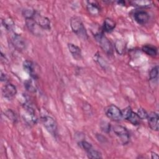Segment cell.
<instances>
[{
	"label": "cell",
	"mask_w": 159,
	"mask_h": 159,
	"mask_svg": "<svg viewBox=\"0 0 159 159\" xmlns=\"http://www.w3.org/2000/svg\"><path fill=\"white\" fill-rule=\"evenodd\" d=\"M70 26L73 32L80 39L86 40L88 39L86 30L81 19L78 17H73L70 20Z\"/></svg>",
	"instance_id": "1"
},
{
	"label": "cell",
	"mask_w": 159,
	"mask_h": 159,
	"mask_svg": "<svg viewBox=\"0 0 159 159\" xmlns=\"http://www.w3.org/2000/svg\"><path fill=\"white\" fill-rule=\"evenodd\" d=\"M94 38L101 48L108 55H112L113 48L111 42L102 33L97 32L94 34Z\"/></svg>",
	"instance_id": "2"
},
{
	"label": "cell",
	"mask_w": 159,
	"mask_h": 159,
	"mask_svg": "<svg viewBox=\"0 0 159 159\" xmlns=\"http://www.w3.org/2000/svg\"><path fill=\"white\" fill-rule=\"evenodd\" d=\"M112 130L119 139L122 144L125 145L129 143L130 140V135L129 131L125 127L120 125H116L112 127Z\"/></svg>",
	"instance_id": "3"
},
{
	"label": "cell",
	"mask_w": 159,
	"mask_h": 159,
	"mask_svg": "<svg viewBox=\"0 0 159 159\" xmlns=\"http://www.w3.org/2000/svg\"><path fill=\"white\" fill-rule=\"evenodd\" d=\"M42 122L46 130L53 136L57 135V124L55 120L48 116H45L42 118Z\"/></svg>",
	"instance_id": "4"
},
{
	"label": "cell",
	"mask_w": 159,
	"mask_h": 159,
	"mask_svg": "<svg viewBox=\"0 0 159 159\" xmlns=\"http://www.w3.org/2000/svg\"><path fill=\"white\" fill-rule=\"evenodd\" d=\"M106 116L113 121H119L122 118V111L116 106L111 104L105 109Z\"/></svg>",
	"instance_id": "5"
},
{
	"label": "cell",
	"mask_w": 159,
	"mask_h": 159,
	"mask_svg": "<svg viewBox=\"0 0 159 159\" xmlns=\"http://www.w3.org/2000/svg\"><path fill=\"white\" fill-rule=\"evenodd\" d=\"M122 117L130 122L134 125H138L141 122V119L137 114L132 111L130 107H127L123 111H122Z\"/></svg>",
	"instance_id": "6"
},
{
	"label": "cell",
	"mask_w": 159,
	"mask_h": 159,
	"mask_svg": "<svg viewBox=\"0 0 159 159\" xmlns=\"http://www.w3.org/2000/svg\"><path fill=\"white\" fill-rule=\"evenodd\" d=\"M32 18L39 27L44 30L50 29V21L47 17L43 16L39 14L38 12H35Z\"/></svg>",
	"instance_id": "7"
},
{
	"label": "cell",
	"mask_w": 159,
	"mask_h": 159,
	"mask_svg": "<svg viewBox=\"0 0 159 159\" xmlns=\"http://www.w3.org/2000/svg\"><path fill=\"white\" fill-rule=\"evenodd\" d=\"M2 93L4 98L11 99L17 94V89L14 84L11 83H7L3 87Z\"/></svg>",
	"instance_id": "8"
},
{
	"label": "cell",
	"mask_w": 159,
	"mask_h": 159,
	"mask_svg": "<svg viewBox=\"0 0 159 159\" xmlns=\"http://www.w3.org/2000/svg\"><path fill=\"white\" fill-rule=\"evenodd\" d=\"M12 43L14 47L19 51H22L25 48V42L24 39L19 34H14L12 37Z\"/></svg>",
	"instance_id": "9"
},
{
	"label": "cell",
	"mask_w": 159,
	"mask_h": 159,
	"mask_svg": "<svg viewBox=\"0 0 159 159\" xmlns=\"http://www.w3.org/2000/svg\"><path fill=\"white\" fill-rule=\"evenodd\" d=\"M149 127L155 131L158 130V115L155 112L150 113L147 117Z\"/></svg>",
	"instance_id": "10"
},
{
	"label": "cell",
	"mask_w": 159,
	"mask_h": 159,
	"mask_svg": "<svg viewBox=\"0 0 159 159\" xmlns=\"http://www.w3.org/2000/svg\"><path fill=\"white\" fill-rule=\"evenodd\" d=\"M23 68L24 69V70L29 73L31 78H34V79H36L37 76V71L35 70V64L30 60H25V61H24L23 63Z\"/></svg>",
	"instance_id": "11"
},
{
	"label": "cell",
	"mask_w": 159,
	"mask_h": 159,
	"mask_svg": "<svg viewBox=\"0 0 159 159\" xmlns=\"http://www.w3.org/2000/svg\"><path fill=\"white\" fill-rule=\"evenodd\" d=\"M135 20L139 24H145L149 20L148 14L144 11H139L135 12L134 15Z\"/></svg>",
	"instance_id": "12"
},
{
	"label": "cell",
	"mask_w": 159,
	"mask_h": 159,
	"mask_svg": "<svg viewBox=\"0 0 159 159\" xmlns=\"http://www.w3.org/2000/svg\"><path fill=\"white\" fill-rule=\"evenodd\" d=\"M68 47L70 52L71 53L73 57L75 60H78L81 58L82 54H81V50L80 47H78V46H76L73 43H68Z\"/></svg>",
	"instance_id": "13"
},
{
	"label": "cell",
	"mask_w": 159,
	"mask_h": 159,
	"mask_svg": "<svg viewBox=\"0 0 159 159\" xmlns=\"http://www.w3.org/2000/svg\"><path fill=\"white\" fill-rule=\"evenodd\" d=\"M86 8L88 12L92 16H97L100 12V8L96 2L87 1Z\"/></svg>",
	"instance_id": "14"
},
{
	"label": "cell",
	"mask_w": 159,
	"mask_h": 159,
	"mask_svg": "<svg viewBox=\"0 0 159 159\" xmlns=\"http://www.w3.org/2000/svg\"><path fill=\"white\" fill-rule=\"evenodd\" d=\"M116 27V22L110 18L105 19L103 24V29L107 32H111Z\"/></svg>",
	"instance_id": "15"
},
{
	"label": "cell",
	"mask_w": 159,
	"mask_h": 159,
	"mask_svg": "<svg viewBox=\"0 0 159 159\" xmlns=\"http://www.w3.org/2000/svg\"><path fill=\"white\" fill-rule=\"evenodd\" d=\"M142 50L144 53L151 57H155L157 55V48L151 45H145L142 47Z\"/></svg>",
	"instance_id": "16"
},
{
	"label": "cell",
	"mask_w": 159,
	"mask_h": 159,
	"mask_svg": "<svg viewBox=\"0 0 159 159\" xmlns=\"http://www.w3.org/2000/svg\"><path fill=\"white\" fill-rule=\"evenodd\" d=\"M125 47H126V45L124 41L121 40H118L116 42L115 49L118 54L119 55L124 54L125 50Z\"/></svg>",
	"instance_id": "17"
},
{
	"label": "cell",
	"mask_w": 159,
	"mask_h": 159,
	"mask_svg": "<svg viewBox=\"0 0 159 159\" xmlns=\"http://www.w3.org/2000/svg\"><path fill=\"white\" fill-rule=\"evenodd\" d=\"M88 158H92V159H96V158H101V154L99 152L98 150L94 149L93 148H91L88 151L86 152Z\"/></svg>",
	"instance_id": "18"
},
{
	"label": "cell",
	"mask_w": 159,
	"mask_h": 159,
	"mask_svg": "<svg viewBox=\"0 0 159 159\" xmlns=\"http://www.w3.org/2000/svg\"><path fill=\"white\" fill-rule=\"evenodd\" d=\"M33 80H34V79L32 78V79L27 80L25 82V88L27 89V90H28L29 91H30V92H34L36 90V84H35L34 81H33Z\"/></svg>",
	"instance_id": "19"
},
{
	"label": "cell",
	"mask_w": 159,
	"mask_h": 159,
	"mask_svg": "<svg viewBox=\"0 0 159 159\" xmlns=\"http://www.w3.org/2000/svg\"><path fill=\"white\" fill-rule=\"evenodd\" d=\"M2 24L7 30H11L14 25V22L11 18L8 17L2 20Z\"/></svg>",
	"instance_id": "20"
},
{
	"label": "cell",
	"mask_w": 159,
	"mask_h": 159,
	"mask_svg": "<svg viewBox=\"0 0 159 159\" xmlns=\"http://www.w3.org/2000/svg\"><path fill=\"white\" fill-rule=\"evenodd\" d=\"M132 3L138 7H147L152 5V2L150 1H132Z\"/></svg>",
	"instance_id": "21"
},
{
	"label": "cell",
	"mask_w": 159,
	"mask_h": 159,
	"mask_svg": "<svg viewBox=\"0 0 159 159\" xmlns=\"http://www.w3.org/2000/svg\"><path fill=\"white\" fill-rule=\"evenodd\" d=\"M158 66H155L150 71V73H149L150 79L152 80H156L158 77Z\"/></svg>",
	"instance_id": "22"
},
{
	"label": "cell",
	"mask_w": 159,
	"mask_h": 159,
	"mask_svg": "<svg viewBox=\"0 0 159 159\" xmlns=\"http://www.w3.org/2000/svg\"><path fill=\"white\" fill-rule=\"evenodd\" d=\"M5 115L7 117V118H8L9 120H12V121L14 122H16V121L17 120V117H16V114H15L14 112L12 110H11V109L7 110V111H6V112H5Z\"/></svg>",
	"instance_id": "23"
},
{
	"label": "cell",
	"mask_w": 159,
	"mask_h": 159,
	"mask_svg": "<svg viewBox=\"0 0 159 159\" xmlns=\"http://www.w3.org/2000/svg\"><path fill=\"white\" fill-rule=\"evenodd\" d=\"M79 145L80 146L81 148H83V150H84L86 152L88 151L89 149H91V148H93L91 144L89 143V142L85 141V140H82V141L80 142Z\"/></svg>",
	"instance_id": "24"
},
{
	"label": "cell",
	"mask_w": 159,
	"mask_h": 159,
	"mask_svg": "<svg viewBox=\"0 0 159 159\" xmlns=\"http://www.w3.org/2000/svg\"><path fill=\"white\" fill-rule=\"evenodd\" d=\"M95 60L101 66H102L103 68H106V66H107V63L106 62V61L102 58V57H101L100 55H96L95 56Z\"/></svg>",
	"instance_id": "25"
},
{
	"label": "cell",
	"mask_w": 159,
	"mask_h": 159,
	"mask_svg": "<svg viewBox=\"0 0 159 159\" xmlns=\"http://www.w3.org/2000/svg\"><path fill=\"white\" fill-rule=\"evenodd\" d=\"M137 114L139 115V116L140 117L141 119H147L148 114L147 112V111L143 109V108H140L139 109L138 111H137Z\"/></svg>",
	"instance_id": "26"
},
{
	"label": "cell",
	"mask_w": 159,
	"mask_h": 159,
	"mask_svg": "<svg viewBox=\"0 0 159 159\" xmlns=\"http://www.w3.org/2000/svg\"><path fill=\"white\" fill-rule=\"evenodd\" d=\"M101 128L102 131H104L105 132H109L111 129L110 124H109L107 122H103L101 124Z\"/></svg>",
	"instance_id": "27"
},
{
	"label": "cell",
	"mask_w": 159,
	"mask_h": 159,
	"mask_svg": "<svg viewBox=\"0 0 159 159\" xmlns=\"http://www.w3.org/2000/svg\"><path fill=\"white\" fill-rule=\"evenodd\" d=\"M7 76L5 74H4L2 72H1V80L2 81H7Z\"/></svg>",
	"instance_id": "28"
},
{
	"label": "cell",
	"mask_w": 159,
	"mask_h": 159,
	"mask_svg": "<svg viewBox=\"0 0 159 159\" xmlns=\"http://www.w3.org/2000/svg\"><path fill=\"white\" fill-rule=\"evenodd\" d=\"M158 158V155L157 153H153V152L152 153V158L155 159V158Z\"/></svg>",
	"instance_id": "29"
},
{
	"label": "cell",
	"mask_w": 159,
	"mask_h": 159,
	"mask_svg": "<svg viewBox=\"0 0 159 159\" xmlns=\"http://www.w3.org/2000/svg\"><path fill=\"white\" fill-rule=\"evenodd\" d=\"M117 3H118L119 4H121V5H122V6H124V5L125 4V1H118Z\"/></svg>",
	"instance_id": "30"
}]
</instances>
